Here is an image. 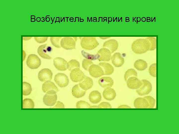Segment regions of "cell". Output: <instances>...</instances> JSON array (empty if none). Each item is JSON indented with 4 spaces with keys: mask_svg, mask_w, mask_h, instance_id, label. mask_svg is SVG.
I'll list each match as a JSON object with an SVG mask.
<instances>
[{
    "mask_svg": "<svg viewBox=\"0 0 179 134\" xmlns=\"http://www.w3.org/2000/svg\"><path fill=\"white\" fill-rule=\"evenodd\" d=\"M150 45L148 40L145 38H140L134 41L132 45V49L135 53L141 54L149 50Z\"/></svg>",
    "mask_w": 179,
    "mask_h": 134,
    "instance_id": "cell-1",
    "label": "cell"
},
{
    "mask_svg": "<svg viewBox=\"0 0 179 134\" xmlns=\"http://www.w3.org/2000/svg\"><path fill=\"white\" fill-rule=\"evenodd\" d=\"M156 100L152 97L147 96L138 98L134 101V106L136 108H152L155 104Z\"/></svg>",
    "mask_w": 179,
    "mask_h": 134,
    "instance_id": "cell-2",
    "label": "cell"
},
{
    "mask_svg": "<svg viewBox=\"0 0 179 134\" xmlns=\"http://www.w3.org/2000/svg\"><path fill=\"white\" fill-rule=\"evenodd\" d=\"M99 44L95 37H84L81 42V45L82 48L87 50L93 49L97 47Z\"/></svg>",
    "mask_w": 179,
    "mask_h": 134,
    "instance_id": "cell-3",
    "label": "cell"
},
{
    "mask_svg": "<svg viewBox=\"0 0 179 134\" xmlns=\"http://www.w3.org/2000/svg\"><path fill=\"white\" fill-rule=\"evenodd\" d=\"M142 84L139 88L137 89L136 91L139 96L147 95L151 91L152 86L151 83L148 80L142 79L141 80Z\"/></svg>",
    "mask_w": 179,
    "mask_h": 134,
    "instance_id": "cell-4",
    "label": "cell"
},
{
    "mask_svg": "<svg viewBox=\"0 0 179 134\" xmlns=\"http://www.w3.org/2000/svg\"><path fill=\"white\" fill-rule=\"evenodd\" d=\"M27 66L31 69H36L41 65V61L38 57L35 54L29 55L26 61Z\"/></svg>",
    "mask_w": 179,
    "mask_h": 134,
    "instance_id": "cell-5",
    "label": "cell"
},
{
    "mask_svg": "<svg viewBox=\"0 0 179 134\" xmlns=\"http://www.w3.org/2000/svg\"><path fill=\"white\" fill-rule=\"evenodd\" d=\"M55 82L61 87H64L68 85L69 80L68 77L63 73H58L54 76Z\"/></svg>",
    "mask_w": 179,
    "mask_h": 134,
    "instance_id": "cell-6",
    "label": "cell"
},
{
    "mask_svg": "<svg viewBox=\"0 0 179 134\" xmlns=\"http://www.w3.org/2000/svg\"><path fill=\"white\" fill-rule=\"evenodd\" d=\"M71 71L70 78L72 81L76 82H80L84 78L85 75L80 68H75Z\"/></svg>",
    "mask_w": 179,
    "mask_h": 134,
    "instance_id": "cell-7",
    "label": "cell"
},
{
    "mask_svg": "<svg viewBox=\"0 0 179 134\" xmlns=\"http://www.w3.org/2000/svg\"><path fill=\"white\" fill-rule=\"evenodd\" d=\"M51 47L45 44L40 46L37 49V52L39 55L43 58L51 59L52 58L48 54L51 51Z\"/></svg>",
    "mask_w": 179,
    "mask_h": 134,
    "instance_id": "cell-8",
    "label": "cell"
},
{
    "mask_svg": "<svg viewBox=\"0 0 179 134\" xmlns=\"http://www.w3.org/2000/svg\"><path fill=\"white\" fill-rule=\"evenodd\" d=\"M88 71L90 75L94 78L99 77L104 75L102 68L99 65L92 64L89 68Z\"/></svg>",
    "mask_w": 179,
    "mask_h": 134,
    "instance_id": "cell-9",
    "label": "cell"
},
{
    "mask_svg": "<svg viewBox=\"0 0 179 134\" xmlns=\"http://www.w3.org/2000/svg\"><path fill=\"white\" fill-rule=\"evenodd\" d=\"M52 73L51 70L48 68L41 69L38 74V78L41 81L45 82L51 80L52 78Z\"/></svg>",
    "mask_w": 179,
    "mask_h": 134,
    "instance_id": "cell-10",
    "label": "cell"
},
{
    "mask_svg": "<svg viewBox=\"0 0 179 134\" xmlns=\"http://www.w3.org/2000/svg\"><path fill=\"white\" fill-rule=\"evenodd\" d=\"M42 89L43 92L47 94H56L59 91L55 84L50 81L45 82L42 85Z\"/></svg>",
    "mask_w": 179,
    "mask_h": 134,
    "instance_id": "cell-11",
    "label": "cell"
},
{
    "mask_svg": "<svg viewBox=\"0 0 179 134\" xmlns=\"http://www.w3.org/2000/svg\"><path fill=\"white\" fill-rule=\"evenodd\" d=\"M68 62L64 59L57 57L55 58L53 60V65L58 70L65 71L68 69Z\"/></svg>",
    "mask_w": 179,
    "mask_h": 134,
    "instance_id": "cell-12",
    "label": "cell"
},
{
    "mask_svg": "<svg viewBox=\"0 0 179 134\" xmlns=\"http://www.w3.org/2000/svg\"><path fill=\"white\" fill-rule=\"evenodd\" d=\"M126 81L128 87L133 89H137L140 88L142 84L141 80L134 76L129 77Z\"/></svg>",
    "mask_w": 179,
    "mask_h": 134,
    "instance_id": "cell-13",
    "label": "cell"
},
{
    "mask_svg": "<svg viewBox=\"0 0 179 134\" xmlns=\"http://www.w3.org/2000/svg\"><path fill=\"white\" fill-rule=\"evenodd\" d=\"M99 56V61H109L111 59V53L108 49L103 48L100 49L97 54Z\"/></svg>",
    "mask_w": 179,
    "mask_h": 134,
    "instance_id": "cell-14",
    "label": "cell"
},
{
    "mask_svg": "<svg viewBox=\"0 0 179 134\" xmlns=\"http://www.w3.org/2000/svg\"><path fill=\"white\" fill-rule=\"evenodd\" d=\"M43 101L46 105L52 106L56 102L57 95L56 94L46 93L43 98Z\"/></svg>",
    "mask_w": 179,
    "mask_h": 134,
    "instance_id": "cell-15",
    "label": "cell"
},
{
    "mask_svg": "<svg viewBox=\"0 0 179 134\" xmlns=\"http://www.w3.org/2000/svg\"><path fill=\"white\" fill-rule=\"evenodd\" d=\"M113 64L116 67H119L124 64V60L119 52H116L113 55L111 58Z\"/></svg>",
    "mask_w": 179,
    "mask_h": 134,
    "instance_id": "cell-16",
    "label": "cell"
},
{
    "mask_svg": "<svg viewBox=\"0 0 179 134\" xmlns=\"http://www.w3.org/2000/svg\"><path fill=\"white\" fill-rule=\"evenodd\" d=\"M103 46L104 48H107L112 53L117 49L118 43L116 40L111 39L103 43Z\"/></svg>",
    "mask_w": 179,
    "mask_h": 134,
    "instance_id": "cell-17",
    "label": "cell"
},
{
    "mask_svg": "<svg viewBox=\"0 0 179 134\" xmlns=\"http://www.w3.org/2000/svg\"><path fill=\"white\" fill-rule=\"evenodd\" d=\"M79 84L82 89L86 91L92 87L93 82L91 78L85 75L84 79L79 82Z\"/></svg>",
    "mask_w": 179,
    "mask_h": 134,
    "instance_id": "cell-18",
    "label": "cell"
},
{
    "mask_svg": "<svg viewBox=\"0 0 179 134\" xmlns=\"http://www.w3.org/2000/svg\"><path fill=\"white\" fill-rule=\"evenodd\" d=\"M102 94L104 99L108 100H113L116 95L115 91L110 87L105 88Z\"/></svg>",
    "mask_w": 179,
    "mask_h": 134,
    "instance_id": "cell-19",
    "label": "cell"
},
{
    "mask_svg": "<svg viewBox=\"0 0 179 134\" xmlns=\"http://www.w3.org/2000/svg\"><path fill=\"white\" fill-rule=\"evenodd\" d=\"M98 82L99 85L103 88L111 87L114 83L112 78L109 77H102L99 79Z\"/></svg>",
    "mask_w": 179,
    "mask_h": 134,
    "instance_id": "cell-20",
    "label": "cell"
},
{
    "mask_svg": "<svg viewBox=\"0 0 179 134\" xmlns=\"http://www.w3.org/2000/svg\"><path fill=\"white\" fill-rule=\"evenodd\" d=\"M89 99L92 103L96 104L99 102L101 99L100 93L97 91H93L89 95Z\"/></svg>",
    "mask_w": 179,
    "mask_h": 134,
    "instance_id": "cell-21",
    "label": "cell"
},
{
    "mask_svg": "<svg viewBox=\"0 0 179 134\" xmlns=\"http://www.w3.org/2000/svg\"><path fill=\"white\" fill-rule=\"evenodd\" d=\"M86 91L82 89L79 84H76L72 88V93L73 95L76 98H80L84 96Z\"/></svg>",
    "mask_w": 179,
    "mask_h": 134,
    "instance_id": "cell-22",
    "label": "cell"
},
{
    "mask_svg": "<svg viewBox=\"0 0 179 134\" xmlns=\"http://www.w3.org/2000/svg\"><path fill=\"white\" fill-rule=\"evenodd\" d=\"M61 46L66 49H74L75 47V42L74 40L70 38L63 39L61 42Z\"/></svg>",
    "mask_w": 179,
    "mask_h": 134,
    "instance_id": "cell-23",
    "label": "cell"
},
{
    "mask_svg": "<svg viewBox=\"0 0 179 134\" xmlns=\"http://www.w3.org/2000/svg\"><path fill=\"white\" fill-rule=\"evenodd\" d=\"M99 65L102 68L104 72V75L111 74L114 71V67L111 64L108 63L101 62L99 63Z\"/></svg>",
    "mask_w": 179,
    "mask_h": 134,
    "instance_id": "cell-24",
    "label": "cell"
},
{
    "mask_svg": "<svg viewBox=\"0 0 179 134\" xmlns=\"http://www.w3.org/2000/svg\"><path fill=\"white\" fill-rule=\"evenodd\" d=\"M134 66L137 70L143 71L145 70L148 67L146 62L142 59H138L135 61L134 64Z\"/></svg>",
    "mask_w": 179,
    "mask_h": 134,
    "instance_id": "cell-25",
    "label": "cell"
},
{
    "mask_svg": "<svg viewBox=\"0 0 179 134\" xmlns=\"http://www.w3.org/2000/svg\"><path fill=\"white\" fill-rule=\"evenodd\" d=\"M32 91L31 85L29 83L25 82H23V95L27 96L29 95Z\"/></svg>",
    "mask_w": 179,
    "mask_h": 134,
    "instance_id": "cell-26",
    "label": "cell"
},
{
    "mask_svg": "<svg viewBox=\"0 0 179 134\" xmlns=\"http://www.w3.org/2000/svg\"><path fill=\"white\" fill-rule=\"evenodd\" d=\"M23 108H33L34 107V103L33 100L29 98H26L23 101Z\"/></svg>",
    "mask_w": 179,
    "mask_h": 134,
    "instance_id": "cell-27",
    "label": "cell"
},
{
    "mask_svg": "<svg viewBox=\"0 0 179 134\" xmlns=\"http://www.w3.org/2000/svg\"><path fill=\"white\" fill-rule=\"evenodd\" d=\"M68 69L70 71L77 68H80V64L79 62L75 60H72L68 62Z\"/></svg>",
    "mask_w": 179,
    "mask_h": 134,
    "instance_id": "cell-28",
    "label": "cell"
},
{
    "mask_svg": "<svg viewBox=\"0 0 179 134\" xmlns=\"http://www.w3.org/2000/svg\"><path fill=\"white\" fill-rule=\"evenodd\" d=\"M137 73L136 71L134 69L130 68L128 69L125 72L124 78L125 80L126 81L130 77L133 76L137 77Z\"/></svg>",
    "mask_w": 179,
    "mask_h": 134,
    "instance_id": "cell-29",
    "label": "cell"
},
{
    "mask_svg": "<svg viewBox=\"0 0 179 134\" xmlns=\"http://www.w3.org/2000/svg\"><path fill=\"white\" fill-rule=\"evenodd\" d=\"M149 41L150 45L149 51L154 50L156 47V39L154 37H147L146 38Z\"/></svg>",
    "mask_w": 179,
    "mask_h": 134,
    "instance_id": "cell-30",
    "label": "cell"
},
{
    "mask_svg": "<svg viewBox=\"0 0 179 134\" xmlns=\"http://www.w3.org/2000/svg\"><path fill=\"white\" fill-rule=\"evenodd\" d=\"M91 106L88 102L84 101H78L76 103L77 108H90Z\"/></svg>",
    "mask_w": 179,
    "mask_h": 134,
    "instance_id": "cell-31",
    "label": "cell"
},
{
    "mask_svg": "<svg viewBox=\"0 0 179 134\" xmlns=\"http://www.w3.org/2000/svg\"><path fill=\"white\" fill-rule=\"evenodd\" d=\"M156 64L154 63L151 65L149 68L148 71L150 75L153 77L156 76Z\"/></svg>",
    "mask_w": 179,
    "mask_h": 134,
    "instance_id": "cell-32",
    "label": "cell"
},
{
    "mask_svg": "<svg viewBox=\"0 0 179 134\" xmlns=\"http://www.w3.org/2000/svg\"><path fill=\"white\" fill-rule=\"evenodd\" d=\"M92 64L93 63L90 60L84 59L82 61V67L86 70H88L89 68Z\"/></svg>",
    "mask_w": 179,
    "mask_h": 134,
    "instance_id": "cell-33",
    "label": "cell"
},
{
    "mask_svg": "<svg viewBox=\"0 0 179 134\" xmlns=\"http://www.w3.org/2000/svg\"><path fill=\"white\" fill-rule=\"evenodd\" d=\"M82 54L85 57L89 60H95L98 59L99 58L98 55L97 54L96 55H92L84 53Z\"/></svg>",
    "mask_w": 179,
    "mask_h": 134,
    "instance_id": "cell-34",
    "label": "cell"
},
{
    "mask_svg": "<svg viewBox=\"0 0 179 134\" xmlns=\"http://www.w3.org/2000/svg\"><path fill=\"white\" fill-rule=\"evenodd\" d=\"M99 108H110L112 107L111 104L108 102H103L100 103L98 106Z\"/></svg>",
    "mask_w": 179,
    "mask_h": 134,
    "instance_id": "cell-35",
    "label": "cell"
},
{
    "mask_svg": "<svg viewBox=\"0 0 179 134\" xmlns=\"http://www.w3.org/2000/svg\"><path fill=\"white\" fill-rule=\"evenodd\" d=\"M50 40L52 44L55 47L57 48L60 47L59 43V40L58 38L51 37Z\"/></svg>",
    "mask_w": 179,
    "mask_h": 134,
    "instance_id": "cell-36",
    "label": "cell"
},
{
    "mask_svg": "<svg viewBox=\"0 0 179 134\" xmlns=\"http://www.w3.org/2000/svg\"><path fill=\"white\" fill-rule=\"evenodd\" d=\"M35 39L36 41L39 43L44 42L47 40V38L40 37H35Z\"/></svg>",
    "mask_w": 179,
    "mask_h": 134,
    "instance_id": "cell-37",
    "label": "cell"
},
{
    "mask_svg": "<svg viewBox=\"0 0 179 134\" xmlns=\"http://www.w3.org/2000/svg\"><path fill=\"white\" fill-rule=\"evenodd\" d=\"M64 106L62 102L59 101L57 102L53 108H64Z\"/></svg>",
    "mask_w": 179,
    "mask_h": 134,
    "instance_id": "cell-38",
    "label": "cell"
},
{
    "mask_svg": "<svg viewBox=\"0 0 179 134\" xmlns=\"http://www.w3.org/2000/svg\"><path fill=\"white\" fill-rule=\"evenodd\" d=\"M118 108H131V107L130 106L127 105H122L119 106Z\"/></svg>",
    "mask_w": 179,
    "mask_h": 134,
    "instance_id": "cell-39",
    "label": "cell"
}]
</instances>
